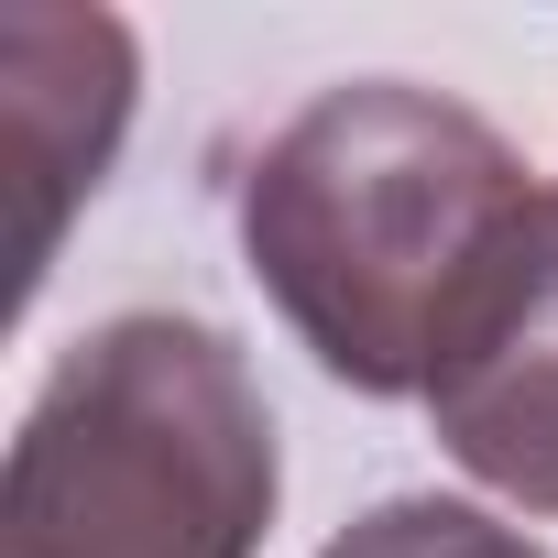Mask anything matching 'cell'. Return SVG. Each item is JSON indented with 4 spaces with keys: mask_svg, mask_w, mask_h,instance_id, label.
<instances>
[{
    "mask_svg": "<svg viewBox=\"0 0 558 558\" xmlns=\"http://www.w3.org/2000/svg\"><path fill=\"white\" fill-rule=\"evenodd\" d=\"M536 208L525 154L405 77L318 88L241 175V263L351 395H427L460 307Z\"/></svg>",
    "mask_w": 558,
    "mask_h": 558,
    "instance_id": "obj_1",
    "label": "cell"
},
{
    "mask_svg": "<svg viewBox=\"0 0 558 558\" xmlns=\"http://www.w3.org/2000/svg\"><path fill=\"white\" fill-rule=\"evenodd\" d=\"M286 493L230 329L132 307L56 351L0 471V558H252Z\"/></svg>",
    "mask_w": 558,
    "mask_h": 558,
    "instance_id": "obj_2",
    "label": "cell"
},
{
    "mask_svg": "<svg viewBox=\"0 0 558 558\" xmlns=\"http://www.w3.org/2000/svg\"><path fill=\"white\" fill-rule=\"evenodd\" d=\"M427 427L471 482L525 514H558V186H536L504 263L460 307L427 373Z\"/></svg>",
    "mask_w": 558,
    "mask_h": 558,
    "instance_id": "obj_3",
    "label": "cell"
},
{
    "mask_svg": "<svg viewBox=\"0 0 558 558\" xmlns=\"http://www.w3.org/2000/svg\"><path fill=\"white\" fill-rule=\"evenodd\" d=\"M143 56L110 12H0V186H12V307L45 286L66 208L132 132Z\"/></svg>",
    "mask_w": 558,
    "mask_h": 558,
    "instance_id": "obj_4",
    "label": "cell"
},
{
    "mask_svg": "<svg viewBox=\"0 0 558 558\" xmlns=\"http://www.w3.org/2000/svg\"><path fill=\"white\" fill-rule=\"evenodd\" d=\"M318 558H547L525 525L482 514V504H449V493H395L373 514H351Z\"/></svg>",
    "mask_w": 558,
    "mask_h": 558,
    "instance_id": "obj_5",
    "label": "cell"
}]
</instances>
